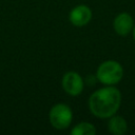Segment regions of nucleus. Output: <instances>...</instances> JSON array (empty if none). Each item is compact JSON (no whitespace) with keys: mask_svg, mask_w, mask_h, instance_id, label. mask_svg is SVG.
I'll return each instance as SVG.
<instances>
[{"mask_svg":"<svg viewBox=\"0 0 135 135\" xmlns=\"http://www.w3.org/2000/svg\"><path fill=\"white\" fill-rule=\"evenodd\" d=\"M95 76L103 85H116L123 77V68L118 61L109 59L98 65Z\"/></svg>","mask_w":135,"mask_h":135,"instance_id":"obj_2","label":"nucleus"},{"mask_svg":"<svg viewBox=\"0 0 135 135\" xmlns=\"http://www.w3.org/2000/svg\"><path fill=\"white\" fill-rule=\"evenodd\" d=\"M96 132V127L89 121H80L70 130L71 135H95Z\"/></svg>","mask_w":135,"mask_h":135,"instance_id":"obj_8","label":"nucleus"},{"mask_svg":"<svg viewBox=\"0 0 135 135\" xmlns=\"http://www.w3.org/2000/svg\"><path fill=\"white\" fill-rule=\"evenodd\" d=\"M134 19L133 17L126 12L119 13L118 15L115 16L113 20V28L114 32L121 37L128 36L130 33H132L133 27H134Z\"/></svg>","mask_w":135,"mask_h":135,"instance_id":"obj_6","label":"nucleus"},{"mask_svg":"<svg viewBox=\"0 0 135 135\" xmlns=\"http://www.w3.org/2000/svg\"><path fill=\"white\" fill-rule=\"evenodd\" d=\"M121 105V93L115 85H103L93 92L88 100L92 115L100 119H108L115 115Z\"/></svg>","mask_w":135,"mask_h":135,"instance_id":"obj_1","label":"nucleus"},{"mask_svg":"<svg viewBox=\"0 0 135 135\" xmlns=\"http://www.w3.org/2000/svg\"><path fill=\"white\" fill-rule=\"evenodd\" d=\"M108 131L113 135H123L128 131V122L120 115H113L108 118Z\"/></svg>","mask_w":135,"mask_h":135,"instance_id":"obj_7","label":"nucleus"},{"mask_svg":"<svg viewBox=\"0 0 135 135\" xmlns=\"http://www.w3.org/2000/svg\"><path fill=\"white\" fill-rule=\"evenodd\" d=\"M84 79L82 76L75 71L65 72L61 78V86L64 93L72 97H77L81 95L84 90Z\"/></svg>","mask_w":135,"mask_h":135,"instance_id":"obj_4","label":"nucleus"},{"mask_svg":"<svg viewBox=\"0 0 135 135\" xmlns=\"http://www.w3.org/2000/svg\"><path fill=\"white\" fill-rule=\"evenodd\" d=\"M93 17V12L90 6L85 4H78L74 6L69 13V20L72 25L76 27H83L88 25Z\"/></svg>","mask_w":135,"mask_h":135,"instance_id":"obj_5","label":"nucleus"},{"mask_svg":"<svg viewBox=\"0 0 135 135\" xmlns=\"http://www.w3.org/2000/svg\"><path fill=\"white\" fill-rule=\"evenodd\" d=\"M132 34H133V38H134V41H135V24H134V27H133V31H132Z\"/></svg>","mask_w":135,"mask_h":135,"instance_id":"obj_9","label":"nucleus"},{"mask_svg":"<svg viewBox=\"0 0 135 135\" xmlns=\"http://www.w3.org/2000/svg\"><path fill=\"white\" fill-rule=\"evenodd\" d=\"M49 121L55 130H66L73 121V111L71 107L63 102L55 103L49 111Z\"/></svg>","mask_w":135,"mask_h":135,"instance_id":"obj_3","label":"nucleus"}]
</instances>
